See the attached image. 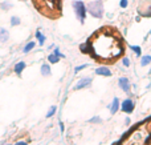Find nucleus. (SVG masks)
Instances as JSON below:
<instances>
[{
    "instance_id": "21",
    "label": "nucleus",
    "mask_w": 151,
    "mask_h": 145,
    "mask_svg": "<svg viewBox=\"0 0 151 145\" xmlns=\"http://www.w3.org/2000/svg\"><path fill=\"white\" fill-rule=\"evenodd\" d=\"M56 111H57V107H56V105L50 107V108H49V111H48V113H47V119H49V117H52L53 115L56 113Z\"/></svg>"
},
{
    "instance_id": "17",
    "label": "nucleus",
    "mask_w": 151,
    "mask_h": 145,
    "mask_svg": "<svg viewBox=\"0 0 151 145\" xmlns=\"http://www.w3.org/2000/svg\"><path fill=\"white\" fill-rule=\"evenodd\" d=\"M36 39L39 40V44H40V45H44V43H45V36L41 33V31H36Z\"/></svg>"
},
{
    "instance_id": "13",
    "label": "nucleus",
    "mask_w": 151,
    "mask_h": 145,
    "mask_svg": "<svg viewBox=\"0 0 151 145\" xmlns=\"http://www.w3.org/2000/svg\"><path fill=\"white\" fill-rule=\"evenodd\" d=\"M9 23H11V25L12 27H16V25H20V23H21V20H20V17L19 16H11V19H9Z\"/></svg>"
},
{
    "instance_id": "6",
    "label": "nucleus",
    "mask_w": 151,
    "mask_h": 145,
    "mask_svg": "<svg viewBox=\"0 0 151 145\" xmlns=\"http://www.w3.org/2000/svg\"><path fill=\"white\" fill-rule=\"evenodd\" d=\"M121 111L125 112V113H131L134 111V101L131 99L123 100V103L121 104Z\"/></svg>"
},
{
    "instance_id": "3",
    "label": "nucleus",
    "mask_w": 151,
    "mask_h": 145,
    "mask_svg": "<svg viewBox=\"0 0 151 145\" xmlns=\"http://www.w3.org/2000/svg\"><path fill=\"white\" fill-rule=\"evenodd\" d=\"M86 9H88V12L96 19H101L102 16H104V4H102L101 0H96V1L89 3Z\"/></svg>"
},
{
    "instance_id": "8",
    "label": "nucleus",
    "mask_w": 151,
    "mask_h": 145,
    "mask_svg": "<svg viewBox=\"0 0 151 145\" xmlns=\"http://www.w3.org/2000/svg\"><path fill=\"white\" fill-rule=\"evenodd\" d=\"M118 85L121 87V89H123V92L126 93L130 92V81H129L127 77H121L118 80Z\"/></svg>"
},
{
    "instance_id": "31",
    "label": "nucleus",
    "mask_w": 151,
    "mask_h": 145,
    "mask_svg": "<svg viewBox=\"0 0 151 145\" xmlns=\"http://www.w3.org/2000/svg\"><path fill=\"white\" fill-rule=\"evenodd\" d=\"M149 35H151V29H150V32H149Z\"/></svg>"
},
{
    "instance_id": "23",
    "label": "nucleus",
    "mask_w": 151,
    "mask_h": 145,
    "mask_svg": "<svg viewBox=\"0 0 151 145\" xmlns=\"http://www.w3.org/2000/svg\"><path fill=\"white\" fill-rule=\"evenodd\" d=\"M101 117L99 116H96V117H91L90 120H89V123H94V124H97V123H101Z\"/></svg>"
},
{
    "instance_id": "11",
    "label": "nucleus",
    "mask_w": 151,
    "mask_h": 145,
    "mask_svg": "<svg viewBox=\"0 0 151 145\" xmlns=\"http://www.w3.org/2000/svg\"><path fill=\"white\" fill-rule=\"evenodd\" d=\"M27 64L24 63V61H20V63H17L15 65V68H13V71H15V73L17 75V76H21V73H23V71L25 69Z\"/></svg>"
},
{
    "instance_id": "20",
    "label": "nucleus",
    "mask_w": 151,
    "mask_h": 145,
    "mask_svg": "<svg viewBox=\"0 0 151 145\" xmlns=\"http://www.w3.org/2000/svg\"><path fill=\"white\" fill-rule=\"evenodd\" d=\"M131 51H134V52H135V55L137 56H141L142 55V49H141V47H139V45H131Z\"/></svg>"
},
{
    "instance_id": "10",
    "label": "nucleus",
    "mask_w": 151,
    "mask_h": 145,
    "mask_svg": "<svg viewBox=\"0 0 151 145\" xmlns=\"http://www.w3.org/2000/svg\"><path fill=\"white\" fill-rule=\"evenodd\" d=\"M96 73L99 75V76H105V77H109L111 76V71L106 67H101V68H96Z\"/></svg>"
},
{
    "instance_id": "1",
    "label": "nucleus",
    "mask_w": 151,
    "mask_h": 145,
    "mask_svg": "<svg viewBox=\"0 0 151 145\" xmlns=\"http://www.w3.org/2000/svg\"><path fill=\"white\" fill-rule=\"evenodd\" d=\"M123 40L114 29L102 28L94 32L81 51L98 61H114L123 53Z\"/></svg>"
},
{
    "instance_id": "24",
    "label": "nucleus",
    "mask_w": 151,
    "mask_h": 145,
    "mask_svg": "<svg viewBox=\"0 0 151 145\" xmlns=\"http://www.w3.org/2000/svg\"><path fill=\"white\" fill-rule=\"evenodd\" d=\"M86 67H88V65H86V64H82V65H78V67H76L74 72H76V73H78V72H80V71H82V69H85Z\"/></svg>"
},
{
    "instance_id": "16",
    "label": "nucleus",
    "mask_w": 151,
    "mask_h": 145,
    "mask_svg": "<svg viewBox=\"0 0 151 145\" xmlns=\"http://www.w3.org/2000/svg\"><path fill=\"white\" fill-rule=\"evenodd\" d=\"M41 75L42 76H49L50 75V67L48 64H42L41 65Z\"/></svg>"
},
{
    "instance_id": "30",
    "label": "nucleus",
    "mask_w": 151,
    "mask_h": 145,
    "mask_svg": "<svg viewBox=\"0 0 151 145\" xmlns=\"http://www.w3.org/2000/svg\"><path fill=\"white\" fill-rule=\"evenodd\" d=\"M125 121H126V124H130V119H129V117H126V120H125Z\"/></svg>"
},
{
    "instance_id": "4",
    "label": "nucleus",
    "mask_w": 151,
    "mask_h": 145,
    "mask_svg": "<svg viewBox=\"0 0 151 145\" xmlns=\"http://www.w3.org/2000/svg\"><path fill=\"white\" fill-rule=\"evenodd\" d=\"M72 5H73V9H74V13H76V16H77V19L80 20L81 24H83L85 23V19H86V13H88L85 3L81 1V0H74V1L72 3Z\"/></svg>"
},
{
    "instance_id": "18",
    "label": "nucleus",
    "mask_w": 151,
    "mask_h": 145,
    "mask_svg": "<svg viewBox=\"0 0 151 145\" xmlns=\"http://www.w3.org/2000/svg\"><path fill=\"white\" fill-rule=\"evenodd\" d=\"M12 7H13V4L11 1H3L1 4H0V8H1L3 11H9Z\"/></svg>"
},
{
    "instance_id": "7",
    "label": "nucleus",
    "mask_w": 151,
    "mask_h": 145,
    "mask_svg": "<svg viewBox=\"0 0 151 145\" xmlns=\"http://www.w3.org/2000/svg\"><path fill=\"white\" fill-rule=\"evenodd\" d=\"M91 81H93V80L90 79V77H83V79H81L80 81L77 83V84L74 85V89H83V88H88L89 85L91 84Z\"/></svg>"
},
{
    "instance_id": "29",
    "label": "nucleus",
    "mask_w": 151,
    "mask_h": 145,
    "mask_svg": "<svg viewBox=\"0 0 151 145\" xmlns=\"http://www.w3.org/2000/svg\"><path fill=\"white\" fill-rule=\"evenodd\" d=\"M60 128H61V132H64V124L63 123H60Z\"/></svg>"
},
{
    "instance_id": "9",
    "label": "nucleus",
    "mask_w": 151,
    "mask_h": 145,
    "mask_svg": "<svg viewBox=\"0 0 151 145\" xmlns=\"http://www.w3.org/2000/svg\"><path fill=\"white\" fill-rule=\"evenodd\" d=\"M109 109H110V113L111 115H115L119 109V99L118 97H114L111 101V104H109Z\"/></svg>"
},
{
    "instance_id": "2",
    "label": "nucleus",
    "mask_w": 151,
    "mask_h": 145,
    "mask_svg": "<svg viewBox=\"0 0 151 145\" xmlns=\"http://www.w3.org/2000/svg\"><path fill=\"white\" fill-rule=\"evenodd\" d=\"M145 143H146V138H145L143 133L141 130H134L122 143H119V145H145Z\"/></svg>"
},
{
    "instance_id": "25",
    "label": "nucleus",
    "mask_w": 151,
    "mask_h": 145,
    "mask_svg": "<svg viewBox=\"0 0 151 145\" xmlns=\"http://www.w3.org/2000/svg\"><path fill=\"white\" fill-rule=\"evenodd\" d=\"M122 64L125 67H130V59H129V57H123L122 59Z\"/></svg>"
},
{
    "instance_id": "14",
    "label": "nucleus",
    "mask_w": 151,
    "mask_h": 145,
    "mask_svg": "<svg viewBox=\"0 0 151 145\" xmlns=\"http://www.w3.org/2000/svg\"><path fill=\"white\" fill-rule=\"evenodd\" d=\"M36 47V43L35 41H29V43H27V45L24 47V49H23V52L24 53H28V52H31L33 48Z\"/></svg>"
},
{
    "instance_id": "12",
    "label": "nucleus",
    "mask_w": 151,
    "mask_h": 145,
    "mask_svg": "<svg viewBox=\"0 0 151 145\" xmlns=\"http://www.w3.org/2000/svg\"><path fill=\"white\" fill-rule=\"evenodd\" d=\"M8 39H9V32H8L5 28L0 27V41H1V43H5Z\"/></svg>"
},
{
    "instance_id": "19",
    "label": "nucleus",
    "mask_w": 151,
    "mask_h": 145,
    "mask_svg": "<svg viewBox=\"0 0 151 145\" xmlns=\"http://www.w3.org/2000/svg\"><path fill=\"white\" fill-rule=\"evenodd\" d=\"M48 61H49L50 64H56V63H58V61H60V57H58V56H56L55 53H50V55L48 56Z\"/></svg>"
},
{
    "instance_id": "22",
    "label": "nucleus",
    "mask_w": 151,
    "mask_h": 145,
    "mask_svg": "<svg viewBox=\"0 0 151 145\" xmlns=\"http://www.w3.org/2000/svg\"><path fill=\"white\" fill-rule=\"evenodd\" d=\"M53 53H55L56 56H58V57H60V59H61V57H63V59L65 57V55L60 52V49H58V47H56V48H55V51H53Z\"/></svg>"
},
{
    "instance_id": "15",
    "label": "nucleus",
    "mask_w": 151,
    "mask_h": 145,
    "mask_svg": "<svg viewBox=\"0 0 151 145\" xmlns=\"http://www.w3.org/2000/svg\"><path fill=\"white\" fill-rule=\"evenodd\" d=\"M150 63H151V56H150V55H145V56H142V59H141V65H142V67L149 65Z\"/></svg>"
},
{
    "instance_id": "28",
    "label": "nucleus",
    "mask_w": 151,
    "mask_h": 145,
    "mask_svg": "<svg viewBox=\"0 0 151 145\" xmlns=\"http://www.w3.org/2000/svg\"><path fill=\"white\" fill-rule=\"evenodd\" d=\"M146 127H147V130H149V132L151 133V121L147 123V125H146Z\"/></svg>"
},
{
    "instance_id": "27",
    "label": "nucleus",
    "mask_w": 151,
    "mask_h": 145,
    "mask_svg": "<svg viewBox=\"0 0 151 145\" xmlns=\"http://www.w3.org/2000/svg\"><path fill=\"white\" fill-rule=\"evenodd\" d=\"M15 145H28V143H25V141H19V143H16Z\"/></svg>"
},
{
    "instance_id": "5",
    "label": "nucleus",
    "mask_w": 151,
    "mask_h": 145,
    "mask_svg": "<svg viewBox=\"0 0 151 145\" xmlns=\"http://www.w3.org/2000/svg\"><path fill=\"white\" fill-rule=\"evenodd\" d=\"M139 16H143V17H151V0H145L137 8Z\"/></svg>"
},
{
    "instance_id": "26",
    "label": "nucleus",
    "mask_w": 151,
    "mask_h": 145,
    "mask_svg": "<svg viewBox=\"0 0 151 145\" xmlns=\"http://www.w3.org/2000/svg\"><path fill=\"white\" fill-rule=\"evenodd\" d=\"M129 5V0H121L119 1V7L121 8H126Z\"/></svg>"
}]
</instances>
